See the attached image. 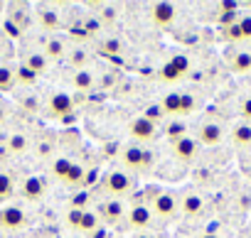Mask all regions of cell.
<instances>
[{
  "mask_svg": "<svg viewBox=\"0 0 251 238\" xmlns=\"http://www.w3.org/2000/svg\"><path fill=\"white\" fill-rule=\"evenodd\" d=\"M177 204H180L182 216H187V218H197V216L204 211V199H202L197 192H187V194H182V199H180Z\"/></svg>",
  "mask_w": 251,
  "mask_h": 238,
  "instance_id": "obj_14",
  "label": "cell"
},
{
  "mask_svg": "<svg viewBox=\"0 0 251 238\" xmlns=\"http://www.w3.org/2000/svg\"><path fill=\"white\" fill-rule=\"evenodd\" d=\"M89 238H106V228H101V226H99L94 233H89Z\"/></svg>",
  "mask_w": 251,
  "mask_h": 238,
  "instance_id": "obj_40",
  "label": "cell"
},
{
  "mask_svg": "<svg viewBox=\"0 0 251 238\" xmlns=\"http://www.w3.org/2000/svg\"><path fill=\"white\" fill-rule=\"evenodd\" d=\"M143 118H148L151 123H160L163 118H165V113H163V108H160V103H151V106H146V110H143Z\"/></svg>",
  "mask_w": 251,
  "mask_h": 238,
  "instance_id": "obj_29",
  "label": "cell"
},
{
  "mask_svg": "<svg viewBox=\"0 0 251 238\" xmlns=\"http://www.w3.org/2000/svg\"><path fill=\"white\" fill-rule=\"evenodd\" d=\"M187 71H190V59H187L185 54H175L170 62L163 64L160 79H163L165 84H177V81H182V79L187 76Z\"/></svg>",
  "mask_w": 251,
  "mask_h": 238,
  "instance_id": "obj_4",
  "label": "cell"
},
{
  "mask_svg": "<svg viewBox=\"0 0 251 238\" xmlns=\"http://www.w3.org/2000/svg\"><path fill=\"white\" fill-rule=\"evenodd\" d=\"M27 226V214L23 206L10 204L5 209H0V228L3 231H23Z\"/></svg>",
  "mask_w": 251,
  "mask_h": 238,
  "instance_id": "obj_5",
  "label": "cell"
},
{
  "mask_svg": "<svg viewBox=\"0 0 251 238\" xmlns=\"http://www.w3.org/2000/svg\"><path fill=\"white\" fill-rule=\"evenodd\" d=\"M20 192H23V196H25L27 201H40V199H45V194H47V179L32 174V177H27V179L23 182Z\"/></svg>",
  "mask_w": 251,
  "mask_h": 238,
  "instance_id": "obj_12",
  "label": "cell"
},
{
  "mask_svg": "<svg viewBox=\"0 0 251 238\" xmlns=\"http://www.w3.org/2000/svg\"><path fill=\"white\" fill-rule=\"evenodd\" d=\"M72 37H74V40H81V42H84V40H89L91 35H89V32L84 30V27H76V30H72Z\"/></svg>",
  "mask_w": 251,
  "mask_h": 238,
  "instance_id": "obj_39",
  "label": "cell"
},
{
  "mask_svg": "<svg viewBox=\"0 0 251 238\" xmlns=\"http://www.w3.org/2000/svg\"><path fill=\"white\" fill-rule=\"evenodd\" d=\"M234 74H249L251 71V52H236L229 62Z\"/></svg>",
  "mask_w": 251,
  "mask_h": 238,
  "instance_id": "obj_20",
  "label": "cell"
},
{
  "mask_svg": "<svg viewBox=\"0 0 251 238\" xmlns=\"http://www.w3.org/2000/svg\"><path fill=\"white\" fill-rule=\"evenodd\" d=\"M177 18V8L173 3H155L151 8V20L155 27H170Z\"/></svg>",
  "mask_w": 251,
  "mask_h": 238,
  "instance_id": "obj_10",
  "label": "cell"
},
{
  "mask_svg": "<svg viewBox=\"0 0 251 238\" xmlns=\"http://www.w3.org/2000/svg\"><path fill=\"white\" fill-rule=\"evenodd\" d=\"M121 162L126 170H133V172H146L153 165V152L141 148V145H126L121 152Z\"/></svg>",
  "mask_w": 251,
  "mask_h": 238,
  "instance_id": "obj_2",
  "label": "cell"
},
{
  "mask_svg": "<svg viewBox=\"0 0 251 238\" xmlns=\"http://www.w3.org/2000/svg\"><path fill=\"white\" fill-rule=\"evenodd\" d=\"M200 238H219V236H212V233H202Z\"/></svg>",
  "mask_w": 251,
  "mask_h": 238,
  "instance_id": "obj_42",
  "label": "cell"
},
{
  "mask_svg": "<svg viewBox=\"0 0 251 238\" xmlns=\"http://www.w3.org/2000/svg\"><path fill=\"white\" fill-rule=\"evenodd\" d=\"M13 194V179L8 174H0V201H5Z\"/></svg>",
  "mask_w": 251,
  "mask_h": 238,
  "instance_id": "obj_34",
  "label": "cell"
},
{
  "mask_svg": "<svg viewBox=\"0 0 251 238\" xmlns=\"http://www.w3.org/2000/svg\"><path fill=\"white\" fill-rule=\"evenodd\" d=\"M47 110H50L54 118H64V115H69V113L74 110V101H72L69 93L57 91V93L50 96V101H47Z\"/></svg>",
  "mask_w": 251,
  "mask_h": 238,
  "instance_id": "obj_11",
  "label": "cell"
},
{
  "mask_svg": "<svg viewBox=\"0 0 251 238\" xmlns=\"http://www.w3.org/2000/svg\"><path fill=\"white\" fill-rule=\"evenodd\" d=\"M180 96H182V93H177V91H170V93L163 96L160 108H163L165 115H170V118H177V115H180Z\"/></svg>",
  "mask_w": 251,
  "mask_h": 238,
  "instance_id": "obj_19",
  "label": "cell"
},
{
  "mask_svg": "<svg viewBox=\"0 0 251 238\" xmlns=\"http://www.w3.org/2000/svg\"><path fill=\"white\" fill-rule=\"evenodd\" d=\"M15 86V69L0 66V91H10Z\"/></svg>",
  "mask_w": 251,
  "mask_h": 238,
  "instance_id": "obj_28",
  "label": "cell"
},
{
  "mask_svg": "<svg viewBox=\"0 0 251 238\" xmlns=\"http://www.w3.org/2000/svg\"><path fill=\"white\" fill-rule=\"evenodd\" d=\"M126 214H128V209H126L123 199H108V201H103V204L99 206V218H101L103 223H108V226L121 223Z\"/></svg>",
  "mask_w": 251,
  "mask_h": 238,
  "instance_id": "obj_6",
  "label": "cell"
},
{
  "mask_svg": "<svg viewBox=\"0 0 251 238\" xmlns=\"http://www.w3.org/2000/svg\"><path fill=\"white\" fill-rule=\"evenodd\" d=\"M5 123V113H3V108H0V126Z\"/></svg>",
  "mask_w": 251,
  "mask_h": 238,
  "instance_id": "obj_41",
  "label": "cell"
},
{
  "mask_svg": "<svg viewBox=\"0 0 251 238\" xmlns=\"http://www.w3.org/2000/svg\"><path fill=\"white\" fill-rule=\"evenodd\" d=\"M136 238H151V236H148V233H138Z\"/></svg>",
  "mask_w": 251,
  "mask_h": 238,
  "instance_id": "obj_43",
  "label": "cell"
},
{
  "mask_svg": "<svg viewBox=\"0 0 251 238\" xmlns=\"http://www.w3.org/2000/svg\"><path fill=\"white\" fill-rule=\"evenodd\" d=\"M81 214H84V209H72V206H69V211H67V223H69V228L79 231V223H81Z\"/></svg>",
  "mask_w": 251,
  "mask_h": 238,
  "instance_id": "obj_35",
  "label": "cell"
},
{
  "mask_svg": "<svg viewBox=\"0 0 251 238\" xmlns=\"http://www.w3.org/2000/svg\"><path fill=\"white\" fill-rule=\"evenodd\" d=\"M72 86H74L76 91H91V86H94V76H91V71H89V69L74 71V76H72Z\"/></svg>",
  "mask_w": 251,
  "mask_h": 238,
  "instance_id": "obj_23",
  "label": "cell"
},
{
  "mask_svg": "<svg viewBox=\"0 0 251 238\" xmlns=\"http://www.w3.org/2000/svg\"><path fill=\"white\" fill-rule=\"evenodd\" d=\"M72 165H74L72 160L59 157V160H54V162H52V174H54V177H59V179L64 182V179H67V174H69V170H72Z\"/></svg>",
  "mask_w": 251,
  "mask_h": 238,
  "instance_id": "obj_27",
  "label": "cell"
},
{
  "mask_svg": "<svg viewBox=\"0 0 251 238\" xmlns=\"http://www.w3.org/2000/svg\"><path fill=\"white\" fill-rule=\"evenodd\" d=\"M103 192L111 194V199H123L131 192V177L123 170H111L103 179Z\"/></svg>",
  "mask_w": 251,
  "mask_h": 238,
  "instance_id": "obj_3",
  "label": "cell"
},
{
  "mask_svg": "<svg viewBox=\"0 0 251 238\" xmlns=\"http://www.w3.org/2000/svg\"><path fill=\"white\" fill-rule=\"evenodd\" d=\"M236 27H239V40H251V15L239 18Z\"/></svg>",
  "mask_w": 251,
  "mask_h": 238,
  "instance_id": "obj_32",
  "label": "cell"
},
{
  "mask_svg": "<svg viewBox=\"0 0 251 238\" xmlns=\"http://www.w3.org/2000/svg\"><path fill=\"white\" fill-rule=\"evenodd\" d=\"M52 150H54L52 140H40V143L35 145V155H37L40 160H47V157L52 155Z\"/></svg>",
  "mask_w": 251,
  "mask_h": 238,
  "instance_id": "obj_33",
  "label": "cell"
},
{
  "mask_svg": "<svg viewBox=\"0 0 251 238\" xmlns=\"http://www.w3.org/2000/svg\"><path fill=\"white\" fill-rule=\"evenodd\" d=\"M37 79H40V76H37L35 71H30L25 64H20V66L15 69V84L23 86V88H32V86L37 84Z\"/></svg>",
  "mask_w": 251,
  "mask_h": 238,
  "instance_id": "obj_21",
  "label": "cell"
},
{
  "mask_svg": "<svg viewBox=\"0 0 251 238\" xmlns=\"http://www.w3.org/2000/svg\"><path fill=\"white\" fill-rule=\"evenodd\" d=\"M231 143L239 150H249L251 148V123H244V121L236 123L231 128Z\"/></svg>",
  "mask_w": 251,
  "mask_h": 238,
  "instance_id": "obj_16",
  "label": "cell"
},
{
  "mask_svg": "<svg viewBox=\"0 0 251 238\" xmlns=\"http://www.w3.org/2000/svg\"><path fill=\"white\" fill-rule=\"evenodd\" d=\"M69 64L74 66V71H81V69L89 66V54H86L81 47H76V49L69 52Z\"/></svg>",
  "mask_w": 251,
  "mask_h": 238,
  "instance_id": "obj_25",
  "label": "cell"
},
{
  "mask_svg": "<svg viewBox=\"0 0 251 238\" xmlns=\"http://www.w3.org/2000/svg\"><path fill=\"white\" fill-rule=\"evenodd\" d=\"M195 106H197V101H195L192 93H182V96H180V115L195 113Z\"/></svg>",
  "mask_w": 251,
  "mask_h": 238,
  "instance_id": "obj_31",
  "label": "cell"
},
{
  "mask_svg": "<svg viewBox=\"0 0 251 238\" xmlns=\"http://www.w3.org/2000/svg\"><path fill=\"white\" fill-rule=\"evenodd\" d=\"M25 150H27V138L20 135V133L10 135V140H8V152H10V155H23Z\"/></svg>",
  "mask_w": 251,
  "mask_h": 238,
  "instance_id": "obj_26",
  "label": "cell"
},
{
  "mask_svg": "<svg viewBox=\"0 0 251 238\" xmlns=\"http://www.w3.org/2000/svg\"><path fill=\"white\" fill-rule=\"evenodd\" d=\"M84 182V167L81 165H72V170H69V174H67V179H64V184H69V187H79Z\"/></svg>",
  "mask_w": 251,
  "mask_h": 238,
  "instance_id": "obj_30",
  "label": "cell"
},
{
  "mask_svg": "<svg viewBox=\"0 0 251 238\" xmlns=\"http://www.w3.org/2000/svg\"><path fill=\"white\" fill-rule=\"evenodd\" d=\"M165 135H168V140H170V143H175V140L185 138V135H187V126H185V121H177V118L168 121V123H165Z\"/></svg>",
  "mask_w": 251,
  "mask_h": 238,
  "instance_id": "obj_22",
  "label": "cell"
},
{
  "mask_svg": "<svg viewBox=\"0 0 251 238\" xmlns=\"http://www.w3.org/2000/svg\"><path fill=\"white\" fill-rule=\"evenodd\" d=\"M99 228V214L96 211H91V209H84V214H81V223H79V233H94Z\"/></svg>",
  "mask_w": 251,
  "mask_h": 238,
  "instance_id": "obj_24",
  "label": "cell"
},
{
  "mask_svg": "<svg viewBox=\"0 0 251 238\" xmlns=\"http://www.w3.org/2000/svg\"><path fill=\"white\" fill-rule=\"evenodd\" d=\"M126 218H128V226L136 228V231H146L151 223H153V214L148 209L146 201H138L128 209V214H126Z\"/></svg>",
  "mask_w": 251,
  "mask_h": 238,
  "instance_id": "obj_8",
  "label": "cell"
},
{
  "mask_svg": "<svg viewBox=\"0 0 251 238\" xmlns=\"http://www.w3.org/2000/svg\"><path fill=\"white\" fill-rule=\"evenodd\" d=\"M37 22L45 32H59L62 30V20H59V13L50 10V8H40L37 10Z\"/></svg>",
  "mask_w": 251,
  "mask_h": 238,
  "instance_id": "obj_15",
  "label": "cell"
},
{
  "mask_svg": "<svg viewBox=\"0 0 251 238\" xmlns=\"http://www.w3.org/2000/svg\"><path fill=\"white\" fill-rule=\"evenodd\" d=\"M200 145H207V148H214L224 140V128L222 123H214V121H207L200 126Z\"/></svg>",
  "mask_w": 251,
  "mask_h": 238,
  "instance_id": "obj_13",
  "label": "cell"
},
{
  "mask_svg": "<svg viewBox=\"0 0 251 238\" xmlns=\"http://www.w3.org/2000/svg\"><path fill=\"white\" fill-rule=\"evenodd\" d=\"M86 199H89V194H86V192H79V194H74V199H72V209H84Z\"/></svg>",
  "mask_w": 251,
  "mask_h": 238,
  "instance_id": "obj_38",
  "label": "cell"
},
{
  "mask_svg": "<svg viewBox=\"0 0 251 238\" xmlns=\"http://www.w3.org/2000/svg\"><path fill=\"white\" fill-rule=\"evenodd\" d=\"M121 42L118 40H108V42H103V52L106 54H121Z\"/></svg>",
  "mask_w": 251,
  "mask_h": 238,
  "instance_id": "obj_37",
  "label": "cell"
},
{
  "mask_svg": "<svg viewBox=\"0 0 251 238\" xmlns=\"http://www.w3.org/2000/svg\"><path fill=\"white\" fill-rule=\"evenodd\" d=\"M146 204H148L153 218H160V221H173L180 211L177 199L170 192H165L163 187H146Z\"/></svg>",
  "mask_w": 251,
  "mask_h": 238,
  "instance_id": "obj_1",
  "label": "cell"
},
{
  "mask_svg": "<svg viewBox=\"0 0 251 238\" xmlns=\"http://www.w3.org/2000/svg\"><path fill=\"white\" fill-rule=\"evenodd\" d=\"M3 8H5V5H3V3H0V13H3Z\"/></svg>",
  "mask_w": 251,
  "mask_h": 238,
  "instance_id": "obj_44",
  "label": "cell"
},
{
  "mask_svg": "<svg viewBox=\"0 0 251 238\" xmlns=\"http://www.w3.org/2000/svg\"><path fill=\"white\" fill-rule=\"evenodd\" d=\"M128 133H131V138H133V140H138V143H148V140H153V138H155L158 126H155V123H151L148 118L138 115V118H133V121H131Z\"/></svg>",
  "mask_w": 251,
  "mask_h": 238,
  "instance_id": "obj_9",
  "label": "cell"
},
{
  "mask_svg": "<svg viewBox=\"0 0 251 238\" xmlns=\"http://www.w3.org/2000/svg\"><path fill=\"white\" fill-rule=\"evenodd\" d=\"M170 152H173V157H175L177 162H192V160L197 157V152H200V145H197L195 138L185 135V138L170 143Z\"/></svg>",
  "mask_w": 251,
  "mask_h": 238,
  "instance_id": "obj_7",
  "label": "cell"
},
{
  "mask_svg": "<svg viewBox=\"0 0 251 238\" xmlns=\"http://www.w3.org/2000/svg\"><path fill=\"white\" fill-rule=\"evenodd\" d=\"M23 64H25L30 71H35L37 76H42V74L47 71V66H50V59H47L42 52H30V54H27V59H25Z\"/></svg>",
  "mask_w": 251,
  "mask_h": 238,
  "instance_id": "obj_18",
  "label": "cell"
},
{
  "mask_svg": "<svg viewBox=\"0 0 251 238\" xmlns=\"http://www.w3.org/2000/svg\"><path fill=\"white\" fill-rule=\"evenodd\" d=\"M42 54H45L50 62H59V59L67 54V47H64V42H62L59 37H50V40L45 42V47H42Z\"/></svg>",
  "mask_w": 251,
  "mask_h": 238,
  "instance_id": "obj_17",
  "label": "cell"
},
{
  "mask_svg": "<svg viewBox=\"0 0 251 238\" xmlns=\"http://www.w3.org/2000/svg\"><path fill=\"white\" fill-rule=\"evenodd\" d=\"M239 115H241L244 123H251V96L244 98V101L239 103Z\"/></svg>",
  "mask_w": 251,
  "mask_h": 238,
  "instance_id": "obj_36",
  "label": "cell"
}]
</instances>
